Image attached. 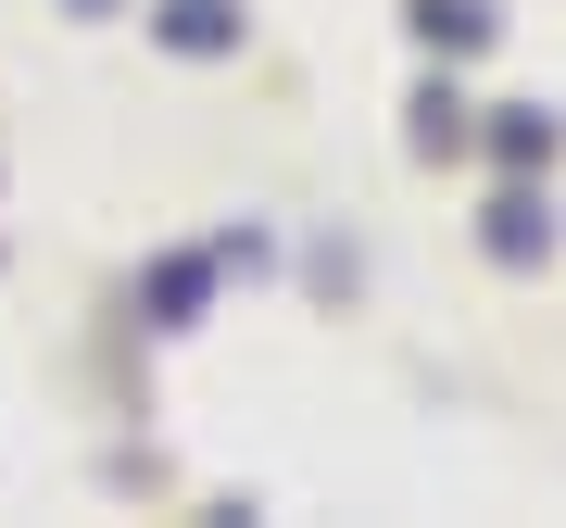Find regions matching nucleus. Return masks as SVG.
<instances>
[{
    "label": "nucleus",
    "instance_id": "nucleus-1",
    "mask_svg": "<svg viewBox=\"0 0 566 528\" xmlns=\"http://www.w3.org/2000/svg\"><path fill=\"white\" fill-rule=\"evenodd\" d=\"M227 39H240L227 0H164V51H227Z\"/></svg>",
    "mask_w": 566,
    "mask_h": 528
},
{
    "label": "nucleus",
    "instance_id": "nucleus-2",
    "mask_svg": "<svg viewBox=\"0 0 566 528\" xmlns=\"http://www.w3.org/2000/svg\"><path fill=\"white\" fill-rule=\"evenodd\" d=\"M491 252H504V264L542 252V202H528V189H504V202H491Z\"/></svg>",
    "mask_w": 566,
    "mask_h": 528
},
{
    "label": "nucleus",
    "instance_id": "nucleus-3",
    "mask_svg": "<svg viewBox=\"0 0 566 528\" xmlns=\"http://www.w3.org/2000/svg\"><path fill=\"white\" fill-rule=\"evenodd\" d=\"M416 25H428V39H441V51H479V39H491V13H479V0H428Z\"/></svg>",
    "mask_w": 566,
    "mask_h": 528
},
{
    "label": "nucleus",
    "instance_id": "nucleus-4",
    "mask_svg": "<svg viewBox=\"0 0 566 528\" xmlns=\"http://www.w3.org/2000/svg\"><path fill=\"white\" fill-rule=\"evenodd\" d=\"M491 151H504V163H542V151H554V114H504V126H491Z\"/></svg>",
    "mask_w": 566,
    "mask_h": 528
},
{
    "label": "nucleus",
    "instance_id": "nucleus-5",
    "mask_svg": "<svg viewBox=\"0 0 566 528\" xmlns=\"http://www.w3.org/2000/svg\"><path fill=\"white\" fill-rule=\"evenodd\" d=\"M76 13H114V0H76Z\"/></svg>",
    "mask_w": 566,
    "mask_h": 528
}]
</instances>
